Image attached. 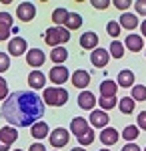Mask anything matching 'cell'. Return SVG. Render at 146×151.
Wrapping results in <instances>:
<instances>
[{"label":"cell","instance_id":"d6a6232c","mask_svg":"<svg viewBox=\"0 0 146 151\" xmlns=\"http://www.w3.org/2000/svg\"><path fill=\"white\" fill-rule=\"evenodd\" d=\"M106 32L110 36H120V24L116 22V20H110V22L106 24Z\"/></svg>","mask_w":146,"mask_h":151},{"label":"cell","instance_id":"836d02e7","mask_svg":"<svg viewBox=\"0 0 146 151\" xmlns=\"http://www.w3.org/2000/svg\"><path fill=\"white\" fill-rule=\"evenodd\" d=\"M8 69H10V57L6 52H0V73H4Z\"/></svg>","mask_w":146,"mask_h":151},{"label":"cell","instance_id":"b9f144b4","mask_svg":"<svg viewBox=\"0 0 146 151\" xmlns=\"http://www.w3.org/2000/svg\"><path fill=\"white\" fill-rule=\"evenodd\" d=\"M140 36H142V38L146 36V20H142V35H140Z\"/></svg>","mask_w":146,"mask_h":151},{"label":"cell","instance_id":"f1b7e54d","mask_svg":"<svg viewBox=\"0 0 146 151\" xmlns=\"http://www.w3.org/2000/svg\"><path fill=\"white\" fill-rule=\"evenodd\" d=\"M108 55H110V57H114V58H122V55H124V45L120 42V40H112Z\"/></svg>","mask_w":146,"mask_h":151},{"label":"cell","instance_id":"5b68a950","mask_svg":"<svg viewBox=\"0 0 146 151\" xmlns=\"http://www.w3.org/2000/svg\"><path fill=\"white\" fill-rule=\"evenodd\" d=\"M48 79L54 83V85H64L70 79V73H68V69L64 65H54L50 69V73H48Z\"/></svg>","mask_w":146,"mask_h":151},{"label":"cell","instance_id":"f546056e","mask_svg":"<svg viewBox=\"0 0 146 151\" xmlns=\"http://www.w3.org/2000/svg\"><path fill=\"white\" fill-rule=\"evenodd\" d=\"M138 135H140V129L136 127V125H128V127L122 131V137H124L126 141H134Z\"/></svg>","mask_w":146,"mask_h":151},{"label":"cell","instance_id":"7402d4cb","mask_svg":"<svg viewBox=\"0 0 146 151\" xmlns=\"http://www.w3.org/2000/svg\"><path fill=\"white\" fill-rule=\"evenodd\" d=\"M28 85H30L32 89H42V87L46 85L44 73H40V70H32V73L28 75Z\"/></svg>","mask_w":146,"mask_h":151},{"label":"cell","instance_id":"e575fe53","mask_svg":"<svg viewBox=\"0 0 146 151\" xmlns=\"http://www.w3.org/2000/svg\"><path fill=\"white\" fill-rule=\"evenodd\" d=\"M134 4L136 12L140 14V16H146V0H136V2H132Z\"/></svg>","mask_w":146,"mask_h":151},{"label":"cell","instance_id":"4fadbf2b","mask_svg":"<svg viewBox=\"0 0 146 151\" xmlns=\"http://www.w3.org/2000/svg\"><path fill=\"white\" fill-rule=\"evenodd\" d=\"M108 119H110V117H108V113H104V111H100V109H98V111L94 109V111L90 113V125H92V127L104 129L106 125H108Z\"/></svg>","mask_w":146,"mask_h":151},{"label":"cell","instance_id":"e0dca14e","mask_svg":"<svg viewBox=\"0 0 146 151\" xmlns=\"http://www.w3.org/2000/svg\"><path fill=\"white\" fill-rule=\"evenodd\" d=\"M116 85H118V87H124V89L134 87V73L130 69L120 70V73H118V79H116Z\"/></svg>","mask_w":146,"mask_h":151},{"label":"cell","instance_id":"7dc6e473","mask_svg":"<svg viewBox=\"0 0 146 151\" xmlns=\"http://www.w3.org/2000/svg\"><path fill=\"white\" fill-rule=\"evenodd\" d=\"M144 151H146V147H144Z\"/></svg>","mask_w":146,"mask_h":151},{"label":"cell","instance_id":"d590c367","mask_svg":"<svg viewBox=\"0 0 146 151\" xmlns=\"http://www.w3.org/2000/svg\"><path fill=\"white\" fill-rule=\"evenodd\" d=\"M6 97H8V83L0 77V101H4Z\"/></svg>","mask_w":146,"mask_h":151},{"label":"cell","instance_id":"5bb4252c","mask_svg":"<svg viewBox=\"0 0 146 151\" xmlns=\"http://www.w3.org/2000/svg\"><path fill=\"white\" fill-rule=\"evenodd\" d=\"M116 91H118V85L114 81H102L100 83V99H112L116 97Z\"/></svg>","mask_w":146,"mask_h":151},{"label":"cell","instance_id":"8fae6325","mask_svg":"<svg viewBox=\"0 0 146 151\" xmlns=\"http://www.w3.org/2000/svg\"><path fill=\"white\" fill-rule=\"evenodd\" d=\"M8 52H10L12 57H20L26 52V40L20 38V36H14L10 42H8Z\"/></svg>","mask_w":146,"mask_h":151},{"label":"cell","instance_id":"2e32d148","mask_svg":"<svg viewBox=\"0 0 146 151\" xmlns=\"http://www.w3.org/2000/svg\"><path fill=\"white\" fill-rule=\"evenodd\" d=\"M30 135L34 139H46V135H50V127L46 125L44 121H36L30 127Z\"/></svg>","mask_w":146,"mask_h":151},{"label":"cell","instance_id":"8992f818","mask_svg":"<svg viewBox=\"0 0 146 151\" xmlns=\"http://www.w3.org/2000/svg\"><path fill=\"white\" fill-rule=\"evenodd\" d=\"M16 16L22 22H30L34 16H36V6H34L32 2H20L18 8H16Z\"/></svg>","mask_w":146,"mask_h":151},{"label":"cell","instance_id":"d6986e66","mask_svg":"<svg viewBox=\"0 0 146 151\" xmlns=\"http://www.w3.org/2000/svg\"><path fill=\"white\" fill-rule=\"evenodd\" d=\"M144 47V38L140 35H128L126 36V48L132 50V52H140Z\"/></svg>","mask_w":146,"mask_h":151},{"label":"cell","instance_id":"74e56055","mask_svg":"<svg viewBox=\"0 0 146 151\" xmlns=\"http://www.w3.org/2000/svg\"><path fill=\"white\" fill-rule=\"evenodd\" d=\"M94 8H98V10H104V8H108V4H110V0H92L90 2Z\"/></svg>","mask_w":146,"mask_h":151},{"label":"cell","instance_id":"7a4b0ae2","mask_svg":"<svg viewBox=\"0 0 146 151\" xmlns=\"http://www.w3.org/2000/svg\"><path fill=\"white\" fill-rule=\"evenodd\" d=\"M68 101V91L62 87H48L44 89L42 95V103L50 105V107H62Z\"/></svg>","mask_w":146,"mask_h":151},{"label":"cell","instance_id":"ac0fdd59","mask_svg":"<svg viewBox=\"0 0 146 151\" xmlns=\"http://www.w3.org/2000/svg\"><path fill=\"white\" fill-rule=\"evenodd\" d=\"M80 47L86 48V50H94L98 47V35L96 32H84L80 36Z\"/></svg>","mask_w":146,"mask_h":151},{"label":"cell","instance_id":"ba28073f","mask_svg":"<svg viewBox=\"0 0 146 151\" xmlns=\"http://www.w3.org/2000/svg\"><path fill=\"white\" fill-rule=\"evenodd\" d=\"M46 60V55L40 50V48H30V50H26V63L34 67V69H38V67H42Z\"/></svg>","mask_w":146,"mask_h":151},{"label":"cell","instance_id":"9a60e30c","mask_svg":"<svg viewBox=\"0 0 146 151\" xmlns=\"http://www.w3.org/2000/svg\"><path fill=\"white\" fill-rule=\"evenodd\" d=\"M18 139V133H16V129L10 127V125H6V127L0 129V141L6 145V147H10L14 141Z\"/></svg>","mask_w":146,"mask_h":151},{"label":"cell","instance_id":"44dd1931","mask_svg":"<svg viewBox=\"0 0 146 151\" xmlns=\"http://www.w3.org/2000/svg\"><path fill=\"white\" fill-rule=\"evenodd\" d=\"M86 129H88V123H86L84 117H74V119H72V123H70V133H74L76 139H78Z\"/></svg>","mask_w":146,"mask_h":151},{"label":"cell","instance_id":"d4e9b609","mask_svg":"<svg viewBox=\"0 0 146 151\" xmlns=\"http://www.w3.org/2000/svg\"><path fill=\"white\" fill-rule=\"evenodd\" d=\"M66 58H68V50H66L64 47L52 48V52H50V60H52V63H56V65H62Z\"/></svg>","mask_w":146,"mask_h":151},{"label":"cell","instance_id":"ffe728a7","mask_svg":"<svg viewBox=\"0 0 146 151\" xmlns=\"http://www.w3.org/2000/svg\"><path fill=\"white\" fill-rule=\"evenodd\" d=\"M118 137H120V133L116 131V129L112 127H104L100 133V141L104 143V145H114L116 141H118Z\"/></svg>","mask_w":146,"mask_h":151},{"label":"cell","instance_id":"277c9868","mask_svg":"<svg viewBox=\"0 0 146 151\" xmlns=\"http://www.w3.org/2000/svg\"><path fill=\"white\" fill-rule=\"evenodd\" d=\"M48 139H50V145L52 147H56V149H60V147H64L68 143V139H70V133H68L64 127H56L50 135H48Z\"/></svg>","mask_w":146,"mask_h":151},{"label":"cell","instance_id":"603a6c76","mask_svg":"<svg viewBox=\"0 0 146 151\" xmlns=\"http://www.w3.org/2000/svg\"><path fill=\"white\" fill-rule=\"evenodd\" d=\"M80 26H82V16H80L78 12H68L66 22H64V28L70 32V30H76V28H80Z\"/></svg>","mask_w":146,"mask_h":151},{"label":"cell","instance_id":"3957f363","mask_svg":"<svg viewBox=\"0 0 146 151\" xmlns=\"http://www.w3.org/2000/svg\"><path fill=\"white\" fill-rule=\"evenodd\" d=\"M44 40L46 45H50V47H60V45H64L70 40V32H68L64 26H52V28H48L44 32Z\"/></svg>","mask_w":146,"mask_h":151},{"label":"cell","instance_id":"7bdbcfd3","mask_svg":"<svg viewBox=\"0 0 146 151\" xmlns=\"http://www.w3.org/2000/svg\"><path fill=\"white\" fill-rule=\"evenodd\" d=\"M0 151H8V147H6V145H4L2 141H0Z\"/></svg>","mask_w":146,"mask_h":151},{"label":"cell","instance_id":"f6af8a7d","mask_svg":"<svg viewBox=\"0 0 146 151\" xmlns=\"http://www.w3.org/2000/svg\"><path fill=\"white\" fill-rule=\"evenodd\" d=\"M100 151H110V149H100Z\"/></svg>","mask_w":146,"mask_h":151},{"label":"cell","instance_id":"60d3db41","mask_svg":"<svg viewBox=\"0 0 146 151\" xmlns=\"http://www.w3.org/2000/svg\"><path fill=\"white\" fill-rule=\"evenodd\" d=\"M30 151H46V147L42 143H34V145H30Z\"/></svg>","mask_w":146,"mask_h":151},{"label":"cell","instance_id":"6da1fadb","mask_svg":"<svg viewBox=\"0 0 146 151\" xmlns=\"http://www.w3.org/2000/svg\"><path fill=\"white\" fill-rule=\"evenodd\" d=\"M10 127H32L44 115V103L34 91H14L8 95L0 109Z\"/></svg>","mask_w":146,"mask_h":151},{"label":"cell","instance_id":"cb8c5ba5","mask_svg":"<svg viewBox=\"0 0 146 151\" xmlns=\"http://www.w3.org/2000/svg\"><path fill=\"white\" fill-rule=\"evenodd\" d=\"M120 28H126V30H134L136 26H138V18H136V14H130V12H124L122 16H120Z\"/></svg>","mask_w":146,"mask_h":151},{"label":"cell","instance_id":"bcb514c9","mask_svg":"<svg viewBox=\"0 0 146 151\" xmlns=\"http://www.w3.org/2000/svg\"><path fill=\"white\" fill-rule=\"evenodd\" d=\"M14 151H22V149H14Z\"/></svg>","mask_w":146,"mask_h":151},{"label":"cell","instance_id":"9c48e42d","mask_svg":"<svg viewBox=\"0 0 146 151\" xmlns=\"http://www.w3.org/2000/svg\"><path fill=\"white\" fill-rule=\"evenodd\" d=\"M90 60H92V65H94V67L102 69V67H106V65H108L110 55H108V50H106V48H94V50H92V55H90Z\"/></svg>","mask_w":146,"mask_h":151},{"label":"cell","instance_id":"484cf974","mask_svg":"<svg viewBox=\"0 0 146 151\" xmlns=\"http://www.w3.org/2000/svg\"><path fill=\"white\" fill-rule=\"evenodd\" d=\"M66 16H68V10L66 8H54L52 10V22L56 24V26H64V22H66Z\"/></svg>","mask_w":146,"mask_h":151},{"label":"cell","instance_id":"f35d334b","mask_svg":"<svg viewBox=\"0 0 146 151\" xmlns=\"http://www.w3.org/2000/svg\"><path fill=\"white\" fill-rule=\"evenodd\" d=\"M116 8H120V10H128V6L132 4V2H128V0H114L112 2Z\"/></svg>","mask_w":146,"mask_h":151},{"label":"cell","instance_id":"4316f807","mask_svg":"<svg viewBox=\"0 0 146 151\" xmlns=\"http://www.w3.org/2000/svg\"><path fill=\"white\" fill-rule=\"evenodd\" d=\"M132 101H146V87L144 85H134L132 87V97H130Z\"/></svg>","mask_w":146,"mask_h":151},{"label":"cell","instance_id":"ab89813d","mask_svg":"<svg viewBox=\"0 0 146 151\" xmlns=\"http://www.w3.org/2000/svg\"><path fill=\"white\" fill-rule=\"evenodd\" d=\"M122 151H140V147H138L136 143H126L122 147Z\"/></svg>","mask_w":146,"mask_h":151},{"label":"cell","instance_id":"52a82bcc","mask_svg":"<svg viewBox=\"0 0 146 151\" xmlns=\"http://www.w3.org/2000/svg\"><path fill=\"white\" fill-rule=\"evenodd\" d=\"M70 79H72V85H74L76 89H86L90 85V73L84 70V69H76L70 75Z\"/></svg>","mask_w":146,"mask_h":151},{"label":"cell","instance_id":"7c38bea8","mask_svg":"<svg viewBox=\"0 0 146 151\" xmlns=\"http://www.w3.org/2000/svg\"><path fill=\"white\" fill-rule=\"evenodd\" d=\"M94 105H96V97L90 91H82L78 95V107L80 109H86V111H94Z\"/></svg>","mask_w":146,"mask_h":151},{"label":"cell","instance_id":"30bf717a","mask_svg":"<svg viewBox=\"0 0 146 151\" xmlns=\"http://www.w3.org/2000/svg\"><path fill=\"white\" fill-rule=\"evenodd\" d=\"M12 32V16L8 12H0V40H6Z\"/></svg>","mask_w":146,"mask_h":151},{"label":"cell","instance_id":"4dcf8cb0","mask_svg":"<svg viewBox=\"0 0 146 151\" xmlns=\"http://www.w3.org/2000/svg\"><path fill=\"white\" fill-rule=\"evenodd\" d=\"M96 103L100 105V111H108V109H114L116 107V103H118V99L116 97H112V99H96Z\"/></svg>","mask_w":146,"mask_h":151},{"label":"cell","instance_id":"8d00e7d4","mask_svg":"<svg viewBox=\"0 0 146 151\" xmlns=\"http://www.w3.org/2000/svg\"><path fill=\"white\" fill-rule=\"evenodd\" d=\"M136 121H138V125H136V127H138V129H142V131H146V111L138 113Z\"/></svg>","mask_w":146,"mask_h":151},{"label":"cell","instance_id":"1f68e13d","mask_svg":"<svg viewBox=\"0 0 146 151\" xmlns=\"http://www.w3.org/2000/svg\"><path fill=\"white\" fill-rule=\"evenodd\" d=\"M92 141H94V129L88 127V129H86V131H84V133L78 137V143H80V145H90Z\"/></svg>","mask_w":146,"mask_h":151},{"label":"cell","instance_id":"ee69618b","mask_svg":"<svg viewBox=\"0 0 146 151\" xmlns=\"http://www.w3.org/2000/svg\"><path fill=\"white\" fill-rule=\"evenodd\" d=\"M70 151H86V149H82V147H74V149H70Z\"/></svg>","mask_w":146,"mask_h":151},{"label":"cell","instance_id":"83f0119b","mask_svg":"<svg viewBox=\"0 0 146 151\" xmlns=\"http://www.w3.org/2000/svg\"><path fill=\"white\" fill-rule=\"evenodd\" d=\"M134 101L130 99V97H124V99H120V103H118V107H120V111H122L124 115H130L132 111H134Z\"/></svg>","mask_w":146,"mask_h":151}]
</instances>
